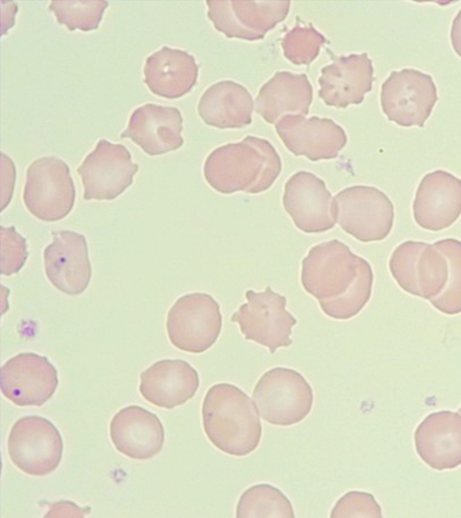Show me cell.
Returning <instances> with one entry per match:
<instances>
[{"instance_id": "10", "label": "cell", "mask_w": 461, "mask_h": 518, "mask_svg": "<svg viewBox=\"0 0 461 518\" xmlns=\"http://www.w3.org/2000/svg\"><path fill=\"white\" fill-rule=\"evenodd\" d=\"M12 462L31 476H46L59 465L63 441L58 428L39 415L18 419L11 428L7 441Z\"/></svg>"}, {"instance_id": "18", "label": "cell", "mask_w": 461, "mask_h": 518, "mask_svg": "<svg viewBox=\"0 0 461 518\" xmlns=\"http://www.w3.org/2000/svg\"><path fill=\"white\" fill-rule=\"evenodd\" d=\"M415 222L421 228L440 231L461 215V179L444 170L423 176L412 204Z\"/></svg>"}, {"instance_id": "22", "label": "cell", "mask_w": 461, "mask_h": 518, "mask_svg": "<svg viewBox=\"0 0 461 518\" xmlns=\"http://www.w3.org/2000/svg\"><path fill=\"white\" fill-rule=\"evenodd\" d=\"M110 437L121 453L144 460L162 450L165 431L155 414L139 406H129L113 415L110 423Z\"/></svg>"}, {"instance_id": "6", "label": "cell", "mask_w": 461, "mask_h": 518, "mask_svg": "<svg viewBox=\"0 0 461 518\" xmlns=\"http://www.w3.org/2000/svg\"><path fill=\"white\" fill-rule=\"evenodd\" d=\"M76 190L68 164L56 156L34 160L27 168L23 201L37 219L54 222L73 209Z\"/></svg>"}, {"instance_id": "33", "label": "cell", "mask_w": 461, "mask_h": 518, "mask_svg": "<svg viewBox=\"0 0 461 518\" xmlns=\"http://www.w3.org/2000/svg\"><path fill=\"white\" fill-rule=\"evenodd\" d=\"M1 210L9 204L15 183V166L13 160L1 153Z\"/></svg>"}, {"instance_id": "35", "label": "cell", "mask_w": 461, "mask_h": 518, "mask_svg": "<svg viewBox=\"0 0 461 518\" xmlns=\"http://www.w3.org/2000/svg\"><path fill=\"white\" fill-rule=\"evenodd\" d=\"M450 40L455 52L461 58V8L453 20Z\"/></svg>"}, {"instance_id": "21", "label": "cell", "mask_w": 461, "mask_h": 518, "mask_svg": "<svg viewBox=\"0 0 461 518\" xmlns=\"http://www.w3.org/2000/svg\"><path fill=\"white\" fill-rule=\"evenodd\" d=\"M420 458L437 470L461 465V414L439 411L428 415L414 433Z\"/></svg>"}, {"instance_id": "12", "label": "cell", "mask_w": 461, "mask_h": 518, "mask_svg": "<svg viewBox=\"0 0 461 518\" xmlns=\"http://www.w3.org/2000/svg\"><path fill=\"white\" fill-rule=\"evenodd\" d=\"M138 169L125 146L99 139L77 169L84 187V200L115 199L132 183Z\"/></svg>"}, {"instance_id": "29", "label": "cell", "mask_w": 461, "mask_h": 518, "mask_svg": "<svg viewBox=\"0 0 461 518\" xmlns=\"http://www.w3.org/2000/svg\"><path fill=\"white\" fill-rule=\"evenodd\" d=\"M107 6L108 2L104 0H65L51 1L49 10L69 31H87L97 29Z\"/></svg>"}, {"instance_id": "5", "label": "cell", "mask_w": 461, "mask_h": 518, "mask_svg": "<svg viewBox=\"0 0 461 518\" xmlns=\"http://www.w3.org/2000/svg\"><path fill=\"white\" fill-rule=\"evenodd\" d=\"M333 208L336 222L361 242L384 240L393 226V204L374 186L354 185L339 192Z\"/></svg>"}, {"instance_id": "1", "label": "cell", "mask_w": 461, "mask_h": 518, "mask_svg": "<svg viewBox=\"0 0 461 518\" xmlns=\"http://www.w3.org/2000/svg\"><path fill=\"white\" fill-rule=\"evenodd\" d=\"M301 281L328 317L346 320L357 316L370 299L374 273L366 259L332 239L309 250L302 262Z\"/></svg>"}, {"instance_id": "28", "label": "cell", "mask_w": 461, "mask_h": 518, "mask_svg": "<svg viewBox=\"0 0 461 518\" xmlns=\"http://www.w3.org/2000/svg\"><path fill=\"white\" fill-rule=\"evenodd\" d=\"M446 256L448 263V280L442 293L429 302L447 315L461 313V241L445 238L433 243Z\"/></svg>"}, {"instance_id": "23", "label": "cell", "mask_w": 461, "mask_h": 518, "mask_svg": "<svg viewBox=\"0 0 461 518\" xmlns=\"http://www.w3.org/2000/svg\"><path fill=\"white\" fill-rule=\"evenodd\" d=\"M198 387V372L184 360H161L140 374V392L143 398L167 409L185 404Z\"/></svg>"}, {"instance_id": "24", "label": "cell", "mask_w": 461, "mask_h": 518, "mask_svg": "<svg viewBox=\"0 0 461 518\" xmlns=\"http://www.w3.org/2000/svg\"><path fill=\"white\" fill-rule=\"evenodd\" d=\"M144 83L155 94L175 99L194 87L198 76V65L188 52L163 46L146 58Z\"/></svg>"}, {"instance_id": "3", "label": "cell", "mask_w": 461, "mask_h": 518, "mask_svg": "<svg viewBox=\"0 0 461 518\" xmlns=\"http://www.w3.org/2000/svg\"><path fill=\"white\" fill-rule=\"evenodd\" d=\"M202 416L206 436L220 451L241 457L258 446L262 427L258 407L237 386H212L203 398Z\"/></svg>"}, {"instance_id": "19", "label": "cell", "mask_w": 461, "mask_h": 518, "mask_svg": "<svg viewBox=\"0 0 461 518\" xmlns=\"http://www.w3.org/2000/svg\"><path fill=\"white\" fill-rule=\"evenodd\" d=\"M182 130L183 118L177 108L146 103L133 111L120 138H131L145 153L157 156L183 145Z\"/></svg>"}, {"instance_id": "25", "label": "cell", "mask_w": 461, "mask_h": 518, "mask_svg": "<svg viewBox=\"0 0 461 518\" xmlns=\"http://www.w3.org/2000/svg\"><path fill=\"white\" fill-rule=\"evenodd\" d=\"M312 101V88L304 74L279 71L259 90L255 111L275 124L286 115H307Z\"/></svg>"}, {"instance_id": "15", "label": "cell", "mask_w": 461, "mask_h": 518, "mask_svg": "<svg viewBox=\"0 0 461 518\" xmlns=\"http://www.w3.org/2000/svg\"><path fill=\"white\" fill-rule=\"evenodd\" d=\"M283 205L296 228L305 233L326 232L337 223L330 192L311 172L299 171L287 180Z\"/></svg>"}, {"instance_id": "13", "label": "cell", "mask_w": 461, "mask_h": 518, "mask_svg": "<svg viewBox=\"0 0 461 518\" xmlns=\"http://www.w3.org/2000/svg\"><path fill=\"white\" fill-rule=\"evenodd\" d=\"M207 15L228 38L263 39L285 19L290 1H207Z\"/></svg>"}, {"instance_id": "20", "label": "cell", "mask_w": 461, "mask_h": 518, "mask_svg": "<svg viewBox=\"0 0 461 518\" xmlns=\"http://www.w3.org/2000/svg\"><path fill=\"white\" fill-rule=\"evenodd\" d=\"M374 67L366 53L338 57L321 69L319 95L330 106L359 104L372 90Z\"/></svg>"}, {"instance_id": "8", "label": "cell", "mask_w": 461, "mask_h": 518, "mask_svg": "<svg viewBox=\"0 0 461 518\" xmlns=\"http://www.w3.org/2000/svg\"><path fill=\"white\" fill-rule=\"evenodd\" d=\"M389 269L403 290L429 300L442 293L448 280L445 255L434 244L422 241L400 244L391 255Z\"/></svg>"}, {"instance_id": "2", "label": "cell", "mask_w": 461, "mask_h": 518, "mask_svg": "<svg viewBox=\"0 0 461 518\" xmlns=\"http://www.w3.org/2000/svg\"><path fill=\"white\" fill-rule=\"evenodd\" d=\"M282 169L279 155L269 141L247 136L214 149L206 158L203 175L217 192L259 193L269 189Z\"/></svg>"}, {"instance_id": "34", "label": "cell", "mask_w": 461, "mask_h": 518, "mask_svg": "<svg viewBox=\"0 0 461 518\" xmlns=\"http://www.w3.org/2000/svg\"><path fill=\"white\" fill-rule=\"evenodd\" d=\"M1 18H2V35H4L10 27L14 25L17 4L14 2L1 1Z\"/></svg>"}, {"instance_id": "14", "label": "cell", "mask_w": 461, "mask_h": 518, "mask_svg": "<svg viewBox=\"0 0 461 518\" xmlns=\"http://www.w3.org/2000/svg\"><path fill=\"white\" fill-rule=\"evenodd\" d=\"M58 371L47 357L22 353L7 360L0 371L2 394L19 406H41L55 393Z\"/></svg>"}, {"instance_id": "37", "label": "cell", "mask_w": 461, "mask_h": 518, "mask_svg": "<svg viewBox=\"0 0 461 518\" xmlns=\"http://www.w3.org/2000/svg\"><path fill=\"white\" fill-rule=\"evenodd\" d=\"M458 413H460V414H461V407L459 408V410H458Z\"/></svg>"}, {"instance_id": "31", "label": "cell", "mask_w": 461, "mask_h": 518, "mask_svg": "<svg viewBox=\"0 0 461 518\" xmlns=\"http://www.w3.org/2000/svg\"><path fill=\"white\" fill-rule=\"evenodd\" d=\"M1 273L12 275L23 266L27 256L26 239L14 227L1 226Z\"/></svg>"}, {"instance_id": "32", "label": "cell", "mask_w": 461, "mask_h": 518, "mask_svg": "<svg viewBox=\"0 0 461 518\" xmlns=\"http://www.w3.org/2000/svg\"><path fill=\"white\" fill-rule=\"evenodd\" d=\"M331 518L382 517V510L372 494L350 491L340 497L330 514Z\"/></svg>"}, {"instance_id": "4", "label": "cell", "mask_w": 461, "mask_h": 518, "mask_svg": "<svg viewBox=\"0 0 461 518\" xmlns=\"http://www.w3.org/2000/svg\"><path fill=\"white\" fill-rule=\"evenodd\" d=\"M252 398L265 421L275 425L289 426L303 421L309 415L313 392L300 372L276 367L260 377Z\"/></svg>"}, {"instance_id": "36", "label": "cell", "mask_w": 461, "mask_h": 518, "mask_svg": "<svg viewBox=\"0 0 461 518\" xmlns=\"http://www.w3.org/2000/svg\"><path fill=\"white\" fill-rule=\"evenodd\" d=\"M51 512H61V511H67V512H71L73 516H83L84 514H81L82 510L77 506L75 505V503H71V502H60V503H56L52 505V507L50 508ZM57 513V514H58ZM54 516H56V514Z\"/></svg>"}, {"instance_id": "17", "label": "cell", "mask_w": 461, "mask_h": 518, "mask_svg": "<svg viewBox=\"0 0 461 518\" xmlns=\"http://www.w3.org/2000/svg\"><path fill=\"white\" fill-rule=\"evenodd\" d=\"M276 130L289 151L312 161L335 158L347 143L344 130L327 118L290 114L276 123Z\"/></svg>"}, {"instance_id": "26", "label": "cell", "mask_w": 461, "mask_h": 518, "mask_svg": "<svg viewBox=\"0 0 461 518\" xmlns=\"http://www.w3.org/2000/svg\"><path fill=\"white\" fill-rule=\"evenodd\" d=\"M255 107L249 91L233 81H221L209 86L200 98L198 113L210 126L239 129L251 123Z\"/></svg>"}, {"instance_id": "30", "label": "cell", "mask_w": 461, "mask_h": 518, "mask_svg": "<svg viewBox=\"0 0 461 518\" xmlns=\"http://www.w3.org/2000/svg\"><path fill=\"white\" fill-rule=\"evenodd\" d=\"M324 36L312 25H296L283 38L285 57L294 65H308L318 56Z\"/></svg>"}, {"instance_id": "9", "label": "cell", "mask_w": 461, "mask_h": 518, "mask_svg": "<svg viewBox=\"0 0 461 518\" xmlns=\"http://www.w3.org/2000/svg\"><path fill=\"white\" fill-rule=\"evenodd\" d=\"M245 297L247 302L230 318L238 323L245 339L267 347L271 353L291 345L292 327L297 321L285 309L286 298L273 291L270 286L261 292L249 290Z\"/></svg>"}, {"instance_id": "11", "label": "cell", "mask_w": 461, "mask_h": 518, "mask_svg": "<svg viewBox=\"0 0 461 518\" xmlns=\"http://www.w3.org/2000/svg\"><path fill=\"white\" fill-rule=\"evenodd\" d=\"M438 100L432 76L414 68L392 71L381 87L384 113L402 127H423Z\"/></svg>"}, {"instance_id": "7", "label": "cell", "mask_w": 461, "mask_h": 518, "mask_svg": "<svg viewBox=\"0 0 461 518\" xmlns=\"http://www.w3.org/2000/svg\"><path fill=\"white\" fill-rule=\"evenodd\" d=\"M222 317L220 305L209 294L194 292L180 297L167 317L170 343L179 350L202 353L211 348L220 335Z\"/></svg>"}, {"instance_id": "27", "label": "cell", "mask_w": 461, "mask_h": 518, "mask_svg": "<svg viewBox=\"0 0 461 518\" xmlns=\"http://www.w3.org/2000/svg\"><path fill=\"white\" fill-rule=\"evenodd\" d=\"M237 518L294 517L291 502L283 492L268 484L248 488L240 497L236 508Z\"/></svg>"}, {"instance_id": "16", "label": "cell", "mask_w": 461, "mask_h": 518, "mask_svg": "<svg viewBox=\"0 0 461 518\" xmlns=\"http://www.w3.org/2000/svg\"><path fill=\"white\" fill-rule=\"evenodd\" d=\"M51 236L53 240L43 252L47 278L68 295L84 292L92 274L86 237L70 230L54 231Z\"/></svg>"}]
</instances>
